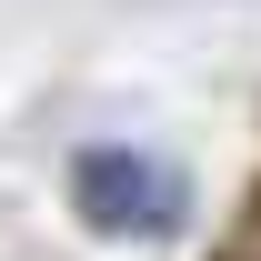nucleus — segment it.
<instances>
[{
    "label": "nucleus",
    "instance_id": "nucleus-1",
    "mask_svg": "<svg viewBox=\"0 0 261 261\" xmlns=\"http://www.w3.org/2000/svg\"><path fill=\"white\" fill-rule=\"evenodd\" d=\"M70 211L100 231V241H171L181 211H191V181L161 161V151H130V141H100L70 161Z\"/></svg>",
    "mask_w": 261,
    "mask_h": 261
}]
</instances>
